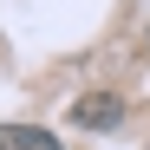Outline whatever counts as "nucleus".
<instances>
[{
	"instance_id": "f03ea898",
	"label": "nucleus",
	"mask_w": 150,
	"mask_h": 150,
	"mask_svg": "<svg viewBox=\"0 0 150 150\" xmlns=\"http://www.w3.org/2000/svg\"><path fill=\"white\" fill-rule=\"evenodd\" d=\"M0 150H59V137L33 124H0Z\"/></svg>"
},
{
	"instance_id": "f257e3e1",
	"label": "nucleus",
	"mask_w": 150,
	"mask_h": 150,
	"mask_svg": "<svg viewBox=\"0 0 150 150\" xmlns=\"http://www.w3.org/2000/svg\"><path fill=\"white\" fill-rule=\"evenodd\" d=\"M117 111H124V105H117L111 91H91V98H79V105H72V117H79L85 131H111V124H117Z\"/></svg>"
}]
</instances>
